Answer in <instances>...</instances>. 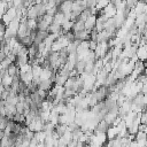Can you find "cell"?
<instances>
[{
    "mask_svg": "<svg viewBox=\"0 0 147 147\" xmlns=\"http://www.w3.org/2000/svg\"><path fill=\"white\" fill-rule=\"evenodd\" d=\"M37 20L33 18H28V26L30 28L31 31H37Z\"/></svg>",
    "mask_w": 147,
    "mask_h": 147,
    "instance_id": "ba28073f",
    "label": "cell"
},
{
    "mask_svg": "<svg viewBox=\"0 0 147 147\" xmlns=\"http://www.w3.org/2000/svg\"><path fill=\"white\" fill-rule=\"evenodd\" d=\"M110 2V0H96V5H95V9L99 11H101L108 3Z\"/></svg>",
    "mask_w": 147,
    "mask_h": 147,
    "instance_id": "52a82bcc",
    "label": "cell"
},
{
    "mask_svg": "<svg viewBox=\"0 0 147 147\" xmlns=\"http://www.w3.org/2000/svg\"><path fill=\"white\" fill-rule=\"evenodd\" d=\"M85 29V25H84V22L83 21H80V20H76L75 22H74V25H72V32L74 33H76V32H78V31H82V30H84Z\"/></svg>",
    "mask_w": 147,
    "mask_h": 147,
    "instance_id": "8992f818",
    "label": "cell"
},
{
    "mask_svg": "<svg viewBox=\"0 0 147 147\" xmlns=\"http://www.w3.org/2000/svg\"><path fill=\"white\" fill-rule=\"evenodd\" d=\"M136 56H137V59H138L139 61H142V62L147 61V49H146L145 45H141V46H139V47L137 48Z\"/></svg>",
    "mask_w": 147,
    "mask_h": 147,
    "instance_id": "7a4b0ae2",
    "label": "cell"
},
{
    "mask_svg": "<svg viewBox=\"0 0 147 147\" xmlns=\"http://www.w3.org/2000/svg\"><path fill=\"white\" fill-rule=\"evenodd\" d=\"M95 23H96V16H95V15H91V16H88V17L85 20V22H84L85 29L92 31V30L94 29V26H95Z\"/></svg>",
    "mask_w": 147,
    "mask_h": 147,
    "instance_id": "3957f363",
    "label": "cell"
},
{
    "mask_svg": "<svg viewBox=\"0 0 147 147\" xmlns=\"http://www.w3.org/2000/svg\"><path fill=\"white\" fill-rule=\"evenodd\" d=\"M53 84L54 82L52 79H46V80H41L39 84H38V88L40 90H44V91H49L52 87H53Z\"/></svg>",
    "mask_w": 147,
    "mask_h": 147,
    "instance_id": "277c9868",
    "label": "cell"
},
{
    "mask_svg": "<svg viewBox=\"0 0 147 147\" xmlns=\"http://www.w3.org/2000/svg\"><path fill=\"white\" fill-rule=\"evenodd\" d=\"M101 13H102L107 18H110V17H114V16L116 15L117 9H116V7H115V5H114L113 2H109V3L101 10Z\"/></svg>",
    "mask_w": 147,
    "mask_h": 147,
    "instance_id": "6da1fadb",
    "label": "cell"
},
{
    "mask_svg": "<svg viewBox=\"0 0 147 147\" xmlns=\"http://www.w3.org/2000/svg\"><path fill=\"white\" fill-rule=\"evenodd\" d=\"M63 22H64V14L61 13L60 10H57V11L55 13V15L53 16V23L59 24V25H62Z\"/></svg>",
    "mask_w": 147,
    "mask_h": 147,
    "instance_id": "5b68a950",
    "label": "cell"
}]
</instances>
